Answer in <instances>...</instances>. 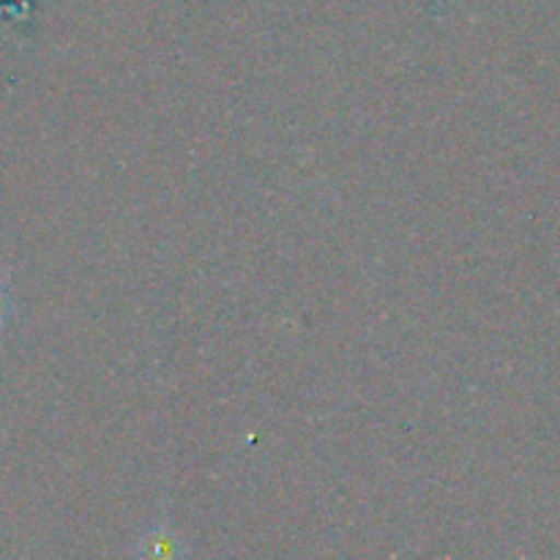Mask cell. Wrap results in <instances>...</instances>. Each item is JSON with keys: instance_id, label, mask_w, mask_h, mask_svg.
<instances>
[{"instance_id": "2", "label": "cell", "mask_w": 560, "mask_h": 560, "mask_svg": "<svg viewBox=\"0 0 560 560\" xmlns=\"http://www.w3.org/2000/svg\"><path fill=\"white\" fill-rule=\"evenodd\" d=\"M9 315H11V290L9 284L0 279V331H3L5 323H9Z\"/></svg>"}, {"instance_id": "1", "label": "cell", "mask_w": 560, "mask_h": 560, "mask_svg": "<svg viewBox=\"0 0 560 560\" xmlns=\"http://www.w3.org/2000/svg\"><path fill=\"white\" fill-rule=\"evenodd\" d=\"M135 558L137 560H184L186 558V541L167 520L151 523L142 528V534L135 541Z\"/></svg>"}]
</instances>
